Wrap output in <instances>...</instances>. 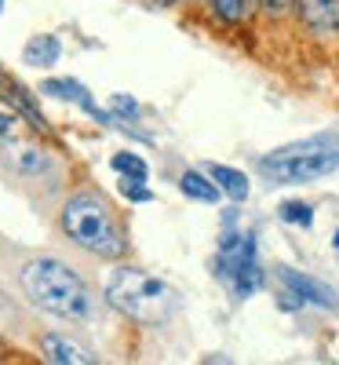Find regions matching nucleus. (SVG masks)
Here are the masks:
<instances>
[{
    "instance_id": "14",
    "label": "nucleus",
    "mask_w": 339,
    "mask_h": 365,
    "mask_svg": "<svg viewBox=\"0 0 339 365\" xmlns=\"http://www.w3.org/2000/svg\"><path fill=\"white\" fill-rule=\"evenodd\" d=\"M259 8V0H208V11L223 26H244Z\"/></svg>"
},
{
    "instance_id": "20",
    "label": "nucleus",
    "mask_w": 339,
    "mask_h": 365,
    "mask_svg": "<svg viewBox=\"0 0 339 365\" xmlns=\"http://www.w3.org/2000/svg\"><path fill=\"white\" fill-rule=\"evenodd\" d=\"M15 128V117H8L4 110H0V135H4V132H11Z\"/></svg>"
},
{
    "instance_id": "3",
    "label": "nucleus",
    "mask_w": 339,
    "mask_h": 365,
    "mask_svg": "<svg viewBox=\"0 0 339 365\" xmlns=\"http://www.w3.org/2000/svg\"><path fill=\"white\" fill-rule=\"evenodd\" d=\"M106 303L139 325H165L179 311L175 289L139 267H113L106 278Z\"/></svg>"
},
{
    "instance_id": "8",
    "label": "nucleus",
    "mask_w": 339,
    "mask_h": 365,
    "mask_svg": "<svg viewBox=\"0 0 339 365\" xmlns=\"http://www.w3.org/2000/svg\"><path fill=\"white\" fill-rule=\"evenodd\" d=\"M306 34L314 37H339V0H296L292 8Z\"/></svg>"
},
{
    "instance_id": "1",
    "label": "nucleus",
    "mask_w": 339,
    "mask_h": 365,
    "mask_svg": "<svg viewBox=\"0 0 339 365\" xmlns=\"http://www.w3.org/2000/svg\"><path fill=\"white\" fill-rule=\"evenodd\" d=\"M22 292L29 296V303L55 318H70V322H84L91 318V307H95V296L84 285V278L66 267L55 256H37L29 259L19 274Z\"/></svg>"
},
{
    "instance_id": "15",
    "label": "nucleus",
    "mask_w": 339,
    "mask_h": 365,
    "mask_svg": "<svg viewBox=\"0 0 339 365\" xmlns=\"http://www.w3.org/2000/svg\"><path fill=\"white\" fill-rule=\"evenodd\" d=\"M110 168L120 172L125 179H139V182L150 179V165H146L139 154H132V150H117V154L110 158Z\"/></svg>"
},
{
    "instance_id": "18",
    "label": "nucleus",
    "mask_w": 339,
    "mask_h": 365,
    "mask_svg": "<svg viewBox=\"0 0 339 365\" xmlns=\"http://www.w3.org/2000/svg\"><path fill=\"white\" fill-rule=\"evenodd\" d=\"M110 110H113L117 117H125V120H135V117H139V103L128 99V96H113V99H110Z\"/></svg>"
},
{
    "instance_id": "12",
    "label": "nucleus",
    "mask_w": 339,
    "mask_h": 365,
    "mask_svg": "<svg viewBox=\"0 0 339 365\" xmlns=\"http://www.w3.org/2000/svg\"><path fill=\"white\" fill-rule=\"evenodd\" d=\"M179 190L187 194L190 201H201V205H219L223 201V190L215 187V179H208L197 168H187V172L179 175Z\"/></svg>"
},
{
    "instance_id": "16",
    "label": "nucleus",
    "mask_w": 339,
    "mask_h": 365,
    "mask_svg": "<svg viewBox=\"0 0 339 365\" xmlns=\"http://www.w3.org/2000/svg\"><path fill=\"white\" fill-rule=\"evenodd\" d=\"M281 223H292V227L311 230V227H314V208L306 205V201H285V205H281Z\"/></svg>"
},
{
    "instance_id": "4",
    "label": "nucleus",
    "mask_w": 339,
    "mask_h": 365,
    "mask_svg": "<svg viewBox=\"0 0 339 365\" xmlns=\"http://www.w3.org/2000/svg\"><path fill=\"white\" fill-rule=\"evenodd\" d=\"M259 172L270 182H285V187H303V182H318L332 172H339V135L321 132L299 143H285L273 154L259 158Z\"/></svg>"
},
{
    "instance_id": "11",
    "label": "nucleus",
    "mask_w": 339,
    "mask_h": 365,
    "mask_svg": "<svg viewBox=\"0 0 339 365\" xmlns=\"http://www.w3.org/2000/svg\"><path fill=\"white\" fill-rule=\"evenodd\" d=\"M8 161L19 175H29V179H41V175L51 172V154L41 146H15L8 154Z\"/></svg>"
},
{
    "instance_id": "22",
    "label": "nucleus",
    "mask_w": 339,
    "mask_h": 365,
    "mask_svg": "<svg viewBox=\"0 0 339 365\" xmlns=\"http://www.w3.org/2000/svg\"><path fill=\"white\" fill-rule=\"evenodd\" d=\"M0 8H4V0H0Z\"/></svg>"
},
{
    "instance_id": "21",
    "label": "nucleus",
    "mask_w": 339,
    "mask_h": 365,
    "mask_svg": "<svg viewBox=\"0 0 339 365\" xmlns=\"http://www.w3.org/2000/svg\"><path fill=\"white\" fill-rule=\"evenodd\" d=\"M332 249H339V230L332 234Z\"/></svg>"
},
{
    "instance_id": "9",
    "label": "nucleus",
    "mask_w": 339,
    "mask_h": 365,
    "mask_svg": "<svg viewBox=\"0 0 339 365\" xmlns=\"http://www.w3.org/2000/svg\"><path fill=\"white\" fill-rule=\"evenodd\" d=\"M41 354L51 365H91L95 361V354H91L88 347H80L70 336H58V332H48V336L41 340Z\"/></svg>"
},
{
    "instance_id": "17",
    "label": "nucleus",
    "mask_w": 339,
    "mask_h": 365,
    "mask_svg": "<svg viewBox=\"0 0 339 365\" xmlns=\"http://www.w3.org/2000/svg\"><path fill=\"white\" fill-rule=\"evenodd\" d=\"M120 194H125L128 201H139V205L153 201V194L146 190V182H139V179H125V182H120Z\"/></svg>"
},
{
    "instance_id": "5",
    "label": "nucleus",
    "mask_w": 339,
    "mask_h": 365,
    "mask_svg": "<svg viewBox=\"0 0 339 365\" xmlns=\"http://www.w3.org/2000/svg\"><path fill=\"white\" fill-rule=\"evenodd\" d=\"M219 278L230 285V292L237 299H249L252 292L263 289L256 234H237V230L223 234V241H219Z\"/></svg>"
},
{
    "instance_id": "7",
    "label": "nucleus",
    "mask_w": 339,
    "mask_h": 365,
    "mask_svg": "<svg viewBox=\"0 0 339 365\" xmlns=\"http://www.w3.org/2000/svg\"><path fill=\"white\" fill-rule=\"evenodd\" d=\"M41 96L58 99V103H77L80 110H88L91 117H95L99 125H113V120H117L113 113L99 110L95 99H91V91H88L80 81H73V77H48V81H41Z\"/></svg>"
},
{
    "instance_id": "2",
    "label": "nucleus",
    "mask_w": 339,
    "mask_h": 365,
    "mask_svg": "<svg viewBox=\"0 0 339 365\" xmlns=\"http://www.w3.org/2000/svg\"><path fill=\"white\" fill-rule=\"evenodd\" d=\"M58 223H63V234L73 241V245L91 252V256H99V259L128 256L125 227L117 223L110 201L95 190H80V194L66 197L63 212H58Z\"/></svg>"
},
{
    "instance_id": "13",
    "label": "nucleus",
    "mask_w": 339,
    "mask_h": 365,
    "mask_svg": "<svg viewBox=\"0 0 339 365\" xmlns=\"http://www.w3.org/2000/svg\"><path fill=\"white\" fill-rule=\"evenodd\" d=\"M208 175L215 179V187H219L223 197H230V201H244V197H249V190H252L249 175H244L241 168H230V165H208Z\"/></svg>"
},
{
    "instance_id": "19",
    "label": "nucleus",
    "mask_w": 339,
    "mask_h": 365,
    "mask_svg": "<svg viewBox=\"0 0 339 365\" xmlns=\"http://www.w3.org/2000/svg\"><path fill=\"white\" fill-rule=\"evenodd\" d=\"M259 8L266 15H273V19H281V15H288L296 8V0H259Z\"/></svg>"
},
{
    "instance_id": "10",
    "label": "nucleus",
    "mask_w": 339,
    "mask_h": 365,
    "mask_svg": "<svg viewBox=\"0 0 339 365\" xmlns=\"http://www.w3.org/2000/svg\"><path fill=\"white\" fill-rule=\"evenodd\" d=\"M58 58H63V41L55 34H33L22 48V63L33 70H51Z\"/></svg>"
},
{
    "instance_id": "6",
    "label": "nucleus",
    "mask_w": 339,
    "mask_h": 365,
    "mask_svg": "<svg viewBox=\"0 0 339 365\" xmlns=\"http://www.w3.org/2000/svg\"><path fill=\"white\" fill-rule=\"evenodd\" d=\"M281 285L299 299V303H311V307H321V311H335L339 307V299H335V289L311 278V274H303V270H292V267H281Z\"/></svg>"
}]
</instances>
